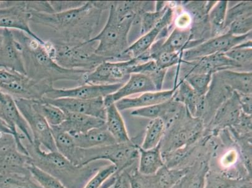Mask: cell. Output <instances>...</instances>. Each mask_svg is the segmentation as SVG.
Returning a JSON list of instances; mask_svg holds the SVG:
<instances>
[{
  "mask_svg": "<svg viewBox=\"0 0 252 188\" xmlns=\"http://www.w3.org/2000/svg\"><path fill=\"white\" fill-rule=\"evenodd\" d=\"M35 102L36 109L45 118L50 127L60 125L65 120V112L58 107L42 100Z\"/></svg>",
  "mask_w": 252,
  "mask_h": 188,
  "instance_id": "1f68e13d",
  "label": "cell"
},
{
  "mask_svg": "<svg viewBox=\"0 0 252 188\" xmlns=\"http://www.w3.org/2000/svg\"><path fill=\"white\" fill-rule=\"evenodd\" d=\"M182 52H162L153 57L151 60L155 62L160 69L167 70V68L171 66L182 63Z\"/></svg>",
  "mask_w": 252,
  "mask_h": 188,
  "instance_id": "ab89813d",
  "label": "cell"
},
{
  "mask_svg": "<svg viewBox=\"0 0 252 188\" xmlns=\"http://www.w3.org/2000/svg\"><path fill=\"white\" fill-rule=\"evenodd\" d=\"M252 18L251 17L235 20L229 25L226 32L235 36H242L252 32Z\"/></svg>",
  "mask_w": 252,
  "mask_h": 188,
  "instance_id": "60d3db41",
  "label": "cell"
},
{
  "mask_svg": "<svg viewBox=\"0 0 252 188\" xmlns=\"http://www.w3.org/2000/svg\"><path fill=\"white\" fill-rule=\"evenodd\" d=\"M166 132V125L161 119H153L146 128L145 136L140 146L144 150H151L159 146Z\"/></svg>",
  "mask_w": 252,
  "mask_h": 188,
  "instance_id": "f546056e",
  "label": "cell"
},
{
  "mask_svg": "<svg viewBox=\"0 0 252 188\" xmlns=\"http://www.w3.org/2000/svg\"><path fill=\"white\" fill-rule=\"evenodd\" d=\"M134 20L130 16H119L110 7L106 24L100 33L92 38L97 42L95 54L110 62L125 61L124 52L129 47L128 35Z\"/></svg>",
  "mask_w": 252,
  "mask_h": 188,
  "instance_id": "277c9868",
  "label": "cell"
},
{
  "mask_svg": "<svg viewBox=\"0 0 252 188\" xmlns=\"http://www.w3.org/2000/svg\"><path fill=\"white\" fill-rule=\"evenodd\" d=\"M42 100L63 110L65 112L86 114L105 120L106 107L104 98L98 97L90 100L74 98H59L51 99L43 97Z\"/></svg>",
  "mask_w": 252,
  "mask_h": 188,
  "instance_id": "7c38bea8",
  "label": "cell"
},
{
  "mask_svg": "<svg viewBox=\"0 0 252 188\" xmlns=\"http://www.w3.org/2000/svg\"><path fill=\"white\" fill-rule=\"evenodd\" d=\"M109 6V1H89L81 7L61 13L31 11V22L52 30L59 37L55 43L79 45L93 38L103 11Z\"/></svg>",
  "mask_w": 252,
  "mask_h": 188,
  "instance_id": "6da1fadb",
  "label": "cell"
},
{
  "mask_svg": "<svg viewBox=\"0 0 252 188\" xmlns=\"http://www.w3.org/2000/svg\"><path fill=\"white\" fill-rule=\"evenodd\" d=\"M0 118L10 125L16 134L19 129L30 143L33 144V139L28 124L20 113L14 98L0 90Z\"/></svg>",
  "mask_w": 252,
  "mask_h": 188,
  "instance_id": "5bb4252c",
  "label": "cell"
},
{
  "mask_svg": "<svg viewBox=\"0 0 252 188\" xmlns=\"http://www.w3.org/2000/svg\"><path fill=\"white\" fill-rule=\"evenodd\" d=\"M252 1H242L229 9L226 12L224 33L231 23L235 20L252 16Z\"/></svg>",
  "mask_w": 252,
  "mask_h": 188,
  "instance_id": "d590c367",
  "label": "cell"
},
{
  "mask_svg": "<svg viewBox=\"0 0 252 188\" xmlns=\"http://www.w3.org/2000/svg\"><path fill=\"white\" fill-rule=\"evenodd\" d=\"M228 1L216 2L208 14L210 24V36L212 37L224 33L226 12L228 10Z\"/></svg>",
  "mask_w": 252,
  "mask_h": 188,
  "instance_id": "83f0119b",
  "label": "cell"
},
{
  "mask_svg": "<svg viewBox=\"0 0 252 188\" xmlns=\"http://www.w3.org/2000/svg\"><path fill=\"white\" fill-rule=\"evenodd\" d=\"M192 20L193 18L189 11H183L176 18L175 28L182 30L191 29Z\"/></svg>",
  "mask_w": 252,
  "mask_h": 188,
  "instance_id": "f6af8a7d",
  "label": "cell"
},
{
  "mask_svg": "<svg viewBox=\"0 0 252 188\" xmlns=\"http://www.w3.org/2000/svg\"><path fill=\"white\" fill-rule=\"evenodd\" d=\"M123 84L112 85L82 84L72 89H55L53 87L45 94V98H74L79 99L90 100L103 97L116 93L123 86Z\"/></svg>",
  "mask_w": 252,
  "mask_h": 188,
  "instance_id": "8fae6325",
  "label": "cell"
},
{
  "mask_svg": "<svg viewBox=\"0 0 252 188\" xmlns=\"http://www.w3.org/2000/svg\"><path fill=\"white\" fill-rule=\"evenodd\" d=\"M174 11L173 9L169 7L167 9L163 17L161 20L156 25L155 28L151 30L148 33L142 35L140 38L131 45L129 46L123 55L124 61H129L132 59H136L141 56L142 54L148 51L151 46L158 40L161 32L164 29L168 28L169 25L173 21Z\"/></svg>",
  "mask_w": 252,
  "mask_h": 188,
  "instance_id": "9a60e30c",
  "label": "cell"
},
{
  "mask_svg": "<svg viewBox=\"0 0 252 188\" xmlns=\"http://www.w3.org/2000/svg\"><path fill=\"white\" fill-rule=\"evenodd\" d=\"M228 58L240 66L241 69L247 68L248 72H252V40L237 46L229 51L224 53Z\"/></svg>",
  "mask_w": 252,
  "mask_h": 188,
  "instance_id": "4dcf8cb0",
  "label": "cell"
},
{
  "mask_svg": "<svg viewBox=\"0 0 252 188\" xmlns=\"http://www.w3.org/2000/svg\"><path fill=\"white\" fill-rule=\"evenodd\" d=\"M136 59L126 61H105L85 75L83 84H125L130 75V67L139 63Z\"/></svg>",
  "mask_w": 252,
  "mask_h": 188,
  "instance_id": "9c48e42d",
  "label": "cell"
},
{
  "mask_svg": "<svg viewBox=\"0 0 252 188\" xmlns=\"http://www.w3.org/2000/svg\"><path fill=\"white\" fill-rule=\"evenodd\" d=\"M189 168L170 169L164 166L154 175L143 176V178L148 188H173Z\"/></svg>",
  "mask_w": 252,
  "mask_h": 188,
  "instance_id": "cb8c5ba5",
  "label": "cell"
},
{
  "mask_svg": "<svg viewBox=\"0 0 252 188\" xmlns=\"http://www.w3.org/2000/svg\"><path fill=\"white\" fill-rule=\"evenodd\" d=\"M105 122L107 129L117 143H126L131 141L126 129L125 121L115 104L106 107Z\"/></svg>",
  "mask_w": 252,
  "mask_h": 188,
  "instance_id": "484cf974",
  "label": "cell"
},
{
  "mask_svg": "<svg viewBox=\"0 0 252 188\" xmlns=\"http://www.w3.org/2000/svg\"><path fill=\"white\" fill-rule=\"evenodd\" d=\"M32 164L58 179L67 188H84L97 172L109 164L105 160L77 166L58 151H45L40 144L23 140Z\"/></svg>",
  "mask_w": 252,
  "mask_h": 188,
  "instance_id": "7a4b0ae2",
  "label": "cell"
},
{
  "mask_svg": "<svg viewBox=\"0 0 252 188\" xmlns=\"http://www.w3.org/2000/svg\"><path fill=\"white\" fill-rule=\"evenodd\" d=\"M12 33L22 46L27 77L37 81H47L52 84L60 80H71L79 82L81 85L84 84L85 75L89 72L62 67L50 57L44 45L24 32L15 31Z\"/></svg>",
  "mask_w": 252,
  "mask_h": 188,
  "instance_id": "3957f363",
  "label": "cell"
},
{
  "mask_svg": "<svg viewBox=\"0 0 252 188\" xmlns=\"http://www.w3.org/2000/svg\"><path fill=\"white\" fill-rule=\"evenodd\" d=\"M129 180L130 188H148L143 175L137 171V167L126 171Z\"/></svg>",
  "mask_w": 252,
  "mask_h": 188,
  "instance_id": "7bdbcfd3",
  "label": "cell"
},
{
  "mask_svg": "<svg viewBox=\"0 0 252 188\" xmlns=\"http://www.w3.org/2000/svg\"><path fill=\"white\" fill-rule=\"evenodd\" d=\"M31 157L17 150L16 146L0 150V175H31Z\"/></svg>",
  "mask_w": 252,
  "mask_h": 188,
  "instance_id": "e0dca14e",
  "label": "cell"
},
{
  "mask_svg": "<svg viewBox=\"0 0 252 188\" xmlns=\"http://www.w3.org/2000/svg\"><path fill=\"white\" fill-rule=\"evenodd\" d=\"M65 120L57 127L70 135L83 134L105 125V121L103 119L86 114L72 112H65Z\"/></svg>",
  "mask_w": 252,
  "mask_h": 188,
  "instance_id": "44dd1931",
  "label": "cell"
},
{
  "mask_svg": "<svg viewBox=\"0 0 252 188\" xmlns=\"http://www.w3.org/2000/svg\"><path fill=\"white\" fill-rule=\"evenodd\" d=\"M169 100L162 103V104L134 109L132 111L131 115L135 117L150 119L151 120L157 118L162 119L166 113Z\"/></svg>",
  "mask_w": 252,
  "mask_h": 188,
  "instance_id": "8d00e7d4",
  "label": "cell"
},
{
  "mask_svg": "<svg viewBox=\"0 0 252 188\" xmlns=\"http://www.w3.org/2000/svg\"><path fill=\"white\" fill-rule=\"evenodd\" d=\"M0 188H42L31 175L2 176Z\"/></svg>",
  "mask_w": 252,
  "mask_h": 188,
  "instance_id": "d6a6232c",
  "label": "cell"
},
{
  "mask_svg": "<svg viewBox=\"0 0 252 188\" xmlns=\"http://www.w3.org/2000/svg\"><path fill=\"white\" fill-rule=\"evenodd\" d=\"M214 75L233 92L252 94V72H237L233 70H224L215 73Z\"/></svg>",
  "mask_w": 252,
  "mask_h": 188,
  "instance_id": "7402d4cb",
  "label": "cell"
},
{
  "mask_svg": "<svg viewBox=\"0 0 252 188\" xmlns=\"http://www.w3.org/2000/svg\"><path fill=\"white\" fill-rule=\"evenodd\" d=\"M2 40H3V37H2V35H0V46H1Z\"/></svg>",
  "mask_w": 252,
  "mask_h": 188,
  "instance_id": "681fc988",
  "label": "cell"
},
{
  "mask_svg": "<svg viewBox=\"0 0 252 188\" xmlns=\"http://www.w3.org/2000/svg\"><path fill=\"white\" fill-rule=\"evenodd\" d=\"M137 171L143 176H153L165 166L160 144L151 150H144L138 146Z\"/></svg>",
  "mask_w": 252,
  "mask_h": 188,
  "instance_id": "d4e9b609",
  "label": "cell"
},
{
  "mask_svg": "<svg viewBox=\"0 0 252 188\" xmlns=\"http://www.w3.org/2000/svg\"><path fill=\"white\" fill-rule=\"evenodd\" d=\"M203 188H252V178L237 180L209 169Z\"/></svg>",
  "mask_w": 252,
  "mask_h": 188,
  "instance_id": "4316f807",
  "label": "cell"
},
{
  "mask_svg": "<svg viewBox=\"0 0 252 188\" xmlns=\"http://www.w3.org/2000/svg\"><path fill=\"white\" fill-rule=\"evenodd\" d=\"M175 92V88L168 91L148 92L141 94L136 97L123 98L116 102L115 105L120 112L143 108L168 101L173 98Z\"/></svg>",
  "mask_w": 252,
  "mask_h": 188,
  "instance_id": "ffe728a7",
  "label": "cell"
},
{
  "mask_svg": "<svg viewBox=\"0 0 252 188\" xmlns=\"http://www.w3.org/2000/svg\"><path fill=\"white\" fill-rule=\"evenodd\" d=\"M139 144L132 140L128 143H116L112 145L91 149L78 148L72 164L84 166L98 160H105L113 164L118 173L129 170L138 162Z\"/></svg>",
  "mask_w": 252,
  "mask_h": 188,
  "instance_id": "5b68a950",
  "label": "cell"
},
{
  "mask_svg": "<svg viewBox=\"0 0 252 188\" xmlns=\"http://www.w3.org/2000/svg\"><path fill=\"white\" fill-rule=\"evenodd\" d=\"M18 109L31 129L33 142L47 151H57L51 127L36 109L35 100L14 98Z\"/></svg>",
  "mask_w": 252,
  "mask_h": 188,
  "instance_id": "52a82bcc",
  "label": "cell"
},
{
  "mask_svg": "<svg viewBox=\"0 0 252 188\" xmlns=\"http://www.w3.org/2000/svg\"><path fill=\"white\" fill-rule=\"evenodd\" d=\"M212 79L211 73H195L187 75L184 80L199 95L205 96L209 91Z\"/></svg>",
  "mask_w": 252,
  "mask_h": 188,
  "instance_id": "e575fe53",
  "label": "cell"
},
{
  "mask_svg": "<svg viewBox=\"0 0 252 188\" xmlns=\"http://www.w3.org/2000/svg\"><path fill=\"white\" fill-rule=\"evenodd\" d=\"M78 148L91 149L116 144V141L107 129L105 125L83 134L71 135Z\"/></svg>",
  "mask_w": 252,
  "mask_h": 188,
  "instance_id": "603a6c76",
  "label": "cell"
},
{
  "mask_svg": "<svg viewBox=\"0 0 252 188\" xmlns=\"http://www.w3.org/2000/svg\"><path fill=\"white\" fill-rule=\"evenodd\" d=\"M29 171L32 178L42 188H67L58 179L38 168L35 165L31 164Z\"/></svg>",
  "mask_w": 252,
  "mask_h": 188,
  "instance_id": "836d02e7",
  "label": "cell"
},
{
  "mask_svg": "<svg viewBox=\"0 0 252 188\" xmlns=\"http://www.w3.org/2000/svg\"><path fill=\"white\" fill-rule=\"evenodd\" d=\"M13 146H16L14 137L11 135L0 134V150Z\"/></svg>",
  "mask_w": 252,
  "mask_h": 188,
  "instance_id": "c3c4849f",
  "label": "cell"
},
{
  "mask_svg": "<svg viewBox=\"0 0 252 188\" xmlns=\"http://www.w3.org/2000/svg\"><path fill=\"white\" fill-rule=\"evenodd\" d=\"M249 40H252V32L242 36H235L226 32L206 40L191 49L185 50L182 54V60L185 63H191L212 55L220 53L224 54Z\"/></svg>",
  "mask_w": 252,
  "mask_h": 188,
  "instance_id": "ba28073f",
  "label": "cell"
},
{
  "mask_svg": "<svg viewBox=\"0 0 252 188\" xmlns=\"http://www.w3.org/2000/svg\"><path fill=\"white\" fill-rule=\"evenodd\" d=\"M51 129L57 151L72 162L78 148L74 138L57 126H52Z\"/></svg>",
  "mask_w": 252,
  "mask_h": 188,
  "instance_id": "f1b7e54d",
  "label": "cell"
},
{
  "mask_svg": "<svg viewBox=\"0 0 252 188\" xmlns=\"http://www.w3.org/2000/svg\"><path fill=\"white\" fill-rule=\"evenodd\" d=\"M187 63L192 66V67L190 68L189 72L185 76L195 73H211L214 75L221 70H234L241 68L238 64L228 58L223 53L203 57L197 61Z\"/></svg>",
  "mask_w": 252,
  "mask_h": 188,
  "instance_id": "d6986e66",
  "label": "cell"
},
{
  "mask_svg": "<svg viewBox=\"0 0 252 188\" xmlns=\"http://www.w3.org/2000/svg\"><path fill=\"white\" fill-rule=\"evenodd\" d=\"M108 188H130L129 180H128L126 171L119 173L115 182Z\"/></svg>",
  "mask_w": 252,
  "mask_h": 188,
  "instance_id": "7dc6e473",
  "label": "cell"
},
{
  "mask_svg": "<svg viewBox=\"0 0 252 188\" xmlns=\"http://www.w3.org/2000/svg\"><path fill=\"white\" fill-rule=\"evenodd\" d=\"M50 4L55 13H61L74 10L83 6L86 1H50Z\"/></svg>",
  "mask_w": 252,
  "mask_h": 188,
  "instance_id": "b9f144b4",
  "label": "cell"
},
{
  "mask_svg": "<svg viewBox=\"0 0 252 188\" xmlns=\"http://www.w3.org/2000/svg\"><path fill=\"white\" fill-rule=\"evenodd\" d=\"M168 6L161 10L155 11H146L141 15V35L148 33L151 30L155 28L156 25L161 20L166 12Z\"/></svg>",
  "mask_w": 252,
  "mask_h": 188,
  "instance_id": "74e56055",
  "label": "cell"
},
{
  "mask_svg": "<svg viewBox=\"0 0 252 188\" xmlns=\"http://www.w3.org/2000/svg\"><path fill=\"white\" fill-rule=\"evenodd\" d=\"M31 19V12L27 7L26 1H0V29L24 32L45 45V41L32 31Z\"/></svg>",
  "mask_w": 252,
  "mask_h": 188,
  "instance_id": "30bf717a",
  "label": "cell"
},
{
  "mask_svg": "<svg viewBox=\"0 0 252 188\" xmlns=\"http://www.w3.org/2000/svg\"><path fill=\"white\" fill-rule=\"evenodd\" d=\"M242 113L237 94L233 92L230 97L218 108L210 123L208 130L214 134L226 128L232 127L239 121Z\"/></svg>",
  "mask_w": 252,
  "mask_h": 188,
  "instance_id": "2e32d148",
  "label": "cell"
},
{
  "mask_svg": "<svg viewBox=\"0 0 252 188\" xmlns=\"http://www.w3.org/2000/svg\"><path fill=\"white\" fill-rule=\"evenodd\" d=\"M27 8L30 11L43 13H55L49 1H26Z\"/></svg>",
  "mask_w": 252,
  "mask_h": 188,
  "instance_id": "ee69618b",
  "label": "cell"
},
{
  "mask_svg": "<svg viewBox=\"0 0 252 188\" xmlns=\"http://www.w3.org/2000/svg\"><path fill=\"white\" fill-rule=\"evenodd\" d=\"M158 91L152 80L141 73H132L129 79L120 89L104 98L105 107L115 104L123 98L129 97L136 94Z\"/></svg>",
  "mask_w": 252,
  "mask_h": 188,
  "instance_id": "ac0fdd59",
  "label": "cell"
},
{
  "mask_svg": "<svg viewBox=\"0 0 252 188\" xmlns=\"http://www.w3.org/2000/svg\"><path fill=\"white\" fill-rule=\"evenodd\" d=\"M0 46V68L26 75L22 49L10 30L3 29Z\"/></svg>",
  "mask_w": 252,
  "mask_h": 188,
  "instance_id": "4fadbf2b",
  "label": "cell"
},
{
  "mask_svg": "<svg viewBox=\"0 0 252 188\" xmlns=\"http://www.w3.org/2000/svg\"><path fill=\"white\" fill-rule=\"evenodd\" d=\"M237 94L243 113L246 114V115L252 116V94H245L238 93H237Z\"/></svg>",
  "mask_w": 252,
  "mask_h": 188,
  "instance_id": "bcb514c9",
  "label": "cell"
},
{
  "mask_svg": "<svg viewBox=\"0 0 252 188\" xmlns=\"http://www.w3.org/2000/svg\"><path fill=\"white\" fill-rule=\"evenodd\" d=\"M97 42H88L79 45H68L46 41L44 47L50 57L62 67L68 70L91 72L100 63L108 61L95 54Z\"/></svg>",
  "mask_w": 252,
  "mask_h": 188,
  "instance_id": "8992f818",
  "label": "cell"
},
{
  "mask_svg": "<svg viewBox=\"0 0 252 188\" xmlns=\"http://www.w3.org/2000/svg\"><path fill=\"white\" fill-rule=\"evenodd\" d=\"M118 173V169L113 164H109L100 168L91 178L84 188H100L109 178Z\"/></svg>",
  "mask_w": 252,
  "mask_h": 188,
  "instance_id": "f35d334b",
  "label": "cell"
}]
</instances>
